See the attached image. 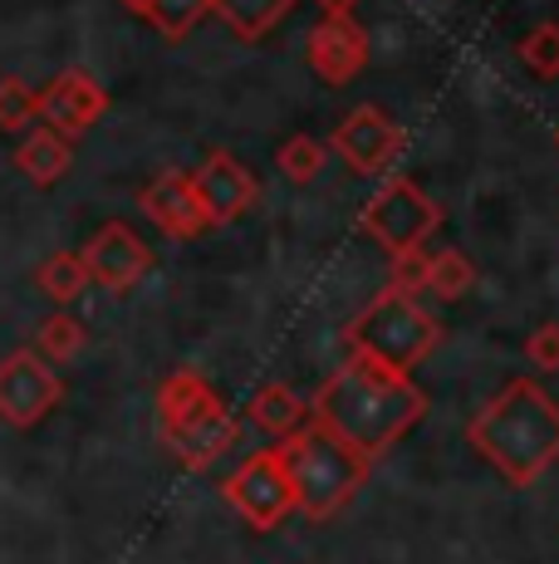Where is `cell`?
<instances>
[{"label": "cell", "mask_w": 559, "mask_h": 564, "mask_svg": "<svg viewBox=\"0 0 559 564\" xmlns=\"http://www.w3.org/2000/svg\"><path fill=\"white\" fill-rule=\"evenodd\" d=\"M427 417V393L407 373L369 359H349L335 378H325L309 403V422L353 447L363 462H379L388 447L407 437Z\"/></svg>", "instance_id": "1"}, {"label": "cell", "mask_w": 559, "mask_h": 564, "mask_svg": "<svg viewBox=\"0 0 559 564\" xmlns=\"http://www.w3.org/2000/svg\"><path fill=\"white\" fill-rule=\"evenodd\" d=\"M467 442L511 486H535L559 462V403L535 378H511L467 422Z\"/></svg>", "instance_id": "2"}, {"label": "cell", "mask_w": 559, "mask_h": 564, "mask_svg": "<svg viewBox=\"0 0 559 564\" xmlns=\"http://www.w3.org/2000/svg\"><path fill=\"white\" fill-rule=\"evenodd\" d=\"M157 417H163V437L187 471H207L226 452L241 442V422L221 403V393L197 373V368H177L163 378L157 393Z\"/></svg>", "instance_id": "3"}, {"label": "cell", "mask_w": 559, "mask_h": 564, "mask_svg": "<svg viewBox=\"0 0 559 564\" xmlns=\"http://www.w3.org/2000/svg\"><path fill=\"white\" fill-rule=\"evenodd\" d=\"M280 452H285L295 511L309 520H335L353 501V491L363 486V476L373 466L353 447H343L339 437H329L325 427H315V422L289 432V442H280Z\"/></svg>", "instance_id": "4"}, {"label": "cell", "mask_w": 559, "mask_h": 564, "mask_svg": "<svg viewBox=\"0 0 559 564\" xmlns=\"http://www.w3.org/2000/svg\"><path fill=\"white\" fill-rule=\"evenodd\" d=\"M442 339V324L437 314L413 295H397V290H383L373 305H363L349 324V349L353 359H369L388 373H407L427 359Z\"/></svg>", "instance_id": "5"}, {"label": "cell", "mask_w": 559, "mask_h": 564, "mask_svg": "<svg viewBox=\"0 0 559 564\" xmlns=\"http://www.w3.org/2000/svg\"><path fill=\"white\" fill-rule=\"evenodd\" d=\"M359 226H363V236H373V246H383L388 256L417 251V246H427V236L442 226V206L427 197L417 182L393 177L363 202Z\"/></svg>", "instance_id": "6"}, {"label": "cell", "mask_w": 559, "mask_h": 564, "mask_svg": "<svg viewBox=\"0 0 559 564\" xmlns=\"http://www.w3.org/2000/svg\"><path fill=\"white\" fill-rule=\"evenodd\" d=\"M221 496L235 506V516L255 530H275L280 520L295 511V491H289L285 452H251L231 476L221 481Z\"/></svg>", "instance_id": "7"}, {"label": "cell", "mask_w": 559, "mask_h": 564, "mask_svg": "<svg viewBox=\"0 0 559 564\" xmlns=\"http://www.w3.org/2000/svg\"><path fill=\"white\" fill-rule=\"evenodd\" d=\"M64 403L59 373L35 349H15L0 359V422L10 427H40Z\"/></svg>", "instance_id": "8"}, {"label": "cell", "mask_w": 559, "mask_h": 564, "mask_svg": "<svg viewBox=\"0 0 559 564\" xmlns=\"http://www.w3.org/2000/svg\"><path fill=\"white\" fill-rule=\"evenodd\" d=\"M79 260H84V270H89V285H103L109 295H128V290L153 270V251H147V241L128 221L99 226V231L84 241Z\"/></svg>", "instance_id": "9"}, {"label": "cell", "mask_w": 559, "mask_h": 564, "mask_svg": "<svg viewBox=\"0 0 559 564\" xmlns=\"http://www.w3.org/2000/svg\"><path fill=\"white\" fill-rule=\"evenodd\" d=\"M40 99V123L55 128L59 138H84L103 113H109V89L94 79L89 69H64L45 89H35Z\"/></svg>", "instance_id": "10"}, {"label": "cell", "mask_w": 559, "mask_h": 564, "mask_svg": "<svg viewBox=\"0 0 559 564\" xmlns=\"http://www.w3.org/2000/svg\"><path fill=\"white\" fill-rule=\"evenodd\" d=\"M335 153L349 162V172H359V177L388 172L397 153H403V128H397L379 104H359L335 128Z\"/></svg>", "instance_id": "11"}, {"label": "cell", "mask_w": 559, "mask_h": 564, "mask_svg": "<svg viewBox=\"0 0 559 564\" xmlns=\"http://www.w3.org/2000/svg\"><path fill=\"white\" fill-rule=\"evenodd\" d=\"M187 177H191V192H197L201 212H207V226L241 221V216L255 206V197H261L255 172L235 153H211L197 172H187Z\"/></svg>", "instance_id": "12"}, {"label": "cell", "mask_w": 559, "mask_h": 564, "mask_svg": "<svg viewBox=\"0 0 559 564\" xmlns=\"http://www.w3.org/2000/svg\"><path fill=\"white\" fill-rule=\"evenodd\" d=\"M305 54L325 84H349L369 64V35L353 25V15H319L305 35Z\"/></svg>", "instance_id": "13"}, {"label": "cell", "mask_w": 559, "mask_h": 564, "mask_svg": "<svg viewBox=\"0 0 559 564\" xmlns=\"http://www.w3.org/2000/svg\"><path fill=\"white\" fill-rule=\"evenodd\" d=\"M143 216L172 241H191V236L207 231V212H201L197 192H191V177L177 167L157 172L143 187Z\"/></svg>", "instance_id": "14"}, {"label": "cell", "mask_w": 559, "mask_h": 564, "mask_svg": "<svg viewBox=\"0 0 559 564\" xmlns=\"http://www.w3.org/2000/svg\"><path fill=\"white\" fill-rule=\"evenodd\" d=\"M15 167L25 172L35 187H55L74 167V143L59 138L55 128H25V138H20V148H15Z\"/></svg>", "instance_id": "15"}, {"label": "cell", "mask_w": 559, "mask_h": 564, "mask_svg": "<svg viewBox=\"0 0 559 564\" xmlns=\"http://www.w3.org/2000/svg\"><path fill=\"white\" fill-rule=\"evenodd\" d=\"M245 417L255 427L275 432V437H289V432H299L309 422V403L289 383H261L251 393V403H245Z\"/></svg>", "instance_id": "16"}, {"label": "cell", "mask_w": 559, "mask_h": 564, "mask_svg": "<svg viewBox=\"0 0 559 564\" xmlns=\"http://www.w3.org/2000/svg\"><path fill=\"white\" fill-rule=\"evenodd\" d=\"M211 10L235 40H265L295 10V0H211Z\"/></svg>", "instance_id": "17"}, {"label": "cell", "mask_w": 559, "mask_h": 564, "mask_svg": "<svg viewBox=\"0 0 559 564\" xmlns=\"http://www.w3.org/2000/svg\"><path fill=\"white\" fill-rule=\"evenodd\" d=\"M123 6L167 40H187L211 15V0H123Z\"/></svg>", "instance_id": "18"}, {"label": "cell", "mask_w": 559, "mask_h": 564, "mask_svg": "<svg viewBox=\"0 0 559 564\" xmlns=\"http://www.w3.org/2000/svg\"><path fill=\"white\" fill-rule=\"evenodd\" d=\"M84 349H89V329H84V319H74L69 310H55L50 319H40L35 354L45 364H74Z\"/></svg>", "instance_id": "19"}, {"label": "cell", "mask_w": 559, "mask_h": 564, "mask_svg": "<svg viewBox=\"0 0 559 564\" xmlns=\"http://www.w3.org/2000/svg\"><path fill=\"white\" fill-rule=\"evenodd\" d=\"M35 285H40V295H50L64 310V305H74V300L89 290V270H84L79 251H55L50 260H40Z\"/></svg>", "instance_id": "20"}, {"label": "cell", "mask_w": 559, "mask_h": 564, "mask_svg": "<svg viewBox=\"0 0 559 564\" xmlns=\"http://www.w3.org/2000/svg\"><path fill=\"white\" fill-rule=\"evenodd\" d=\"M471 285H476V265H471L467 251L447 246V251L427 256V295H437L442 305H451V300H461Z\"/></svg>", "instance_id": "21"}, {"label": "cell", "mask_w": 559, "mask_h": 564, "mask_svg": "<svg viewBox=\"0 0 559 564\" xmlns=\"http://www.w3.org/2000/svg\"><path fill=\"white\" fill-rule=\"evenodd\" d=\"M40 123V99L25 79L0 74V133H25Z\"/></svg>", "instance_id": "22"}, {"label": "cell", "mask_w": 559, "mask_h": 564, "mask_svg": "<svg viewBox=\"0 0 559 564\" xmlns=\"http://www.w3.org/2000/svg\"><path fill=\"white\" fill-rule=\"evenodd\" d=\"M520 64L530 74H540V79H559V25L555 20H545V25H535L530 35H520Z\"/></svg>", "instance_id": "23"}, {"label": "cell", "mask_w": 559, "mask_h": 564, "mask_svg": "<svg viewBox=\"0 0 559 564\" xmlns=\"http://www.w3.org/2000/svg\"><path fill=\"white\" fill-rule=\"evenodd\" d=\"M280 172H285L295 187H309V182L325 172V143L319 138H289L285 148H280Z\"/></svg>", "instance_id": "24"}, {"label": "cell", "mask_w": 559, "mask_h": 564, "mask_svg": "<svg viewBox=\"0 0 559 564\" xmlns=\"http://www.w3.org/2000/svg\"><path fill=\"white\" fill-rule=\"evenodd\" d=\"M388 290H397V295H413V300L427 290V251H423V246H417V251H397L393 256Z\"/></svg>", "instance_id": "25"}, {"label": "cell", "mask_w": 559, "mask_h": 564, "mask_svg": "<svg viewBox=\"0 0 559 564\" xmlns=\"http://www.w3.org/2000/svg\"><path fill=\"white\" fill-rule=\"evenodd\" d=\"M525 359H530L535 373H559V324H540L525 339Z\"/></svg>", "instance_id": "26"}, {"label": "cell", "mask_w": 559, "mask_h": 564, "mask_svg": "<svg viewBox=\"0 0 559 564\" xmlns=\"http://www.w3.org/2000/svg\"><path fill=\"white\" fill-rule=\"evenodd\" d=\"M353 6H359V0H319L325 15H353Z\"/></svg>", "instance_id": "27"}]
</instances>
